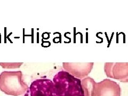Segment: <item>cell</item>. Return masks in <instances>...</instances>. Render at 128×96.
<instances>
[{"label": "cell", "mask_w": 128, "mask_h": 96, "mask_svg": "<svg viewBox=\"0 0 128 96\" xmlns=\"http://www.w3.org/2000/svg\"><path fill=\"white\" fill-rule=\"evenodd\" d=\"M54 96H84L81 80L65 70H60L53 77Z\"/></svg>", "instance_id": "6da1fadb"}, {"label": "cell", "mask_w": 128, "mask_h": 96, "mask_svg": "<svg viewBox=\"0 0 128 96\" xmlns=\"http://www.w3.org/2000/svg\"><path fill=\"white\" fill-rule=\"evenodd\" d=\"M22 96H54L52 80L46 77L35 78Z\"/></svg>", "instance_id": "3957f363"}, {"label": "cell", "mask_w": 128, "mask_h": 96, "mask_svg": "<svg viewBox=\"0 0 128 96\" xmlns=\"http://www.w3.org/2000/svg\"><path fill=\"white\" fill-rule=\"evenodd\" d=\"M121 89L116 82L106 78L99 82L94 81L91 96H121Z\"/></svg>", "instance_id": "277c9868"}, {"label": "cell", "mask_w": 128, "mask_h": 96, "mask_svg": "<svg viewBox=\"0 0 128 96\" xmlns=\"http://www.w3.org/2000/svg\"><path fill=\"white\" fill-rule=\"evenodd\" d=\"M104 72L108 78L128 83V62H106Z\"/></svg>", "instance_id": "5b68a950"}, {"label": "cell", "mask_w": 128, "mask_h": 96, "mask_svg": "<svg viewBox=\"0 0 128 96\" xmlns=\"http://www.w3.org/2000/svg\"><path fill=\"white\" fill-rule=\"evenodd\" d=\"M94 62L69 63L63 62L62 67L65 71L80 80L88 77L92 70Z\"/></svg>", "instance_id": "8992f818"}, {"label": "cell", "mask_w": 128, "mask_h": 96, "mask_svg": "<svg viewBox=\"0 0 128 96\" xmlns=\"http://www.w3.org/2000/svg\"><path fill=\"white\" fill-rule=\"evenodd\" d=\"M28 88L21 70L4 71L0 74V90L7 95L22 96Z\"/></svg>", "instance_id": "7a4b0ae2"}, {"label": "cell", "mask_w": 128, "mask_h": 96, "mask_svg": "<svg viewBox=\"0 0 128 96\" xmlns=\"http://www.w3.org/2000/svg\"><path fill=\"white\" fill-rule=\"evenodd\" d=\"M23 63H3L0 62V66L2 67L3 68L6 69H15L20 68Z\"/></svg>", "instance_id": "52a82bcc"}]
</instances>
